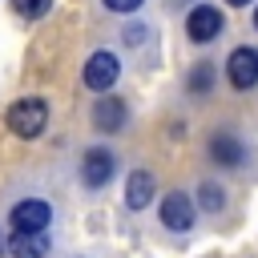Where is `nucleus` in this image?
<instances>
[{"instance_id":"2","label":"nucleus","mask_w":258,"mask_h":258,"mask_svg":"<svg viewBox=\"0 0 258 258\" xmlns=\"http://www.w3.org/2000/svg\"><path fill=\"white\" fill-rule=\"evenodd\" d=\"M52 222V206L40 198H24L12 206V234H44Z\"/></svg>"},{"instance_id":"12","label":"nucleus","mask_w":258,"mask_h":258,"mask_svg":"<svg viewBox=\"0 0 258 258\" xmlns=\"http://www.w3.org/2000/svg\"><path fill=\"white\" fill-rule=\"evenodd\" d=\"M210 85H214V69H210V64H198V69L189 73V89L202 97V93H210Z\"/></svg>"},{"instance_id":"13","label":"nucleus","mask_w":258,"mask_h":258,"mask_svg":"<svg viewBox=\"0 0 258 258\" xmlns=\"http://www.w3.org/2000/svg\"><path fill=\"white\" fill-rule=\"evenodd\" d=\"M12 4H16V12H20L24 20H40V16L48 12L52 0H12Z\"/></svg>"},{"instance_id":"16","label":"nucleus","mask_w":258,"mask_h":258,"mask_svg":"<svg viewBox=\"0 0 258 258\" xmlns=\"http://www.w3.org/2000/svg\"><path fill=\"white\" fill-rule=\"evenodd\" d=\"M141 36H145V28H141V24H129V28H125V40H129V44H137Z\"/></svg>"},{"instance_id":"5","label":"nucleus","mask_w":258,"mask_h":258,"mask_svg":"<svg viewBox=\"0 0 258 258\" xmlns=\"http://www.w3.org/2000/svg\"><path fill=\"white\" fill-rule=\"evenodd\" d=\"M113 169H117V157H113L109 149H89L85 161H81V181H85L89 189H101V185L113 177Z\"/></svg>"},{"instance_id":"8","label":"nucleus","mask_w":258,"mask_h":258,"mask_svg":"<svg viewBox=\"0 0 258 258\" xmlns=\"http://www.w3.org/2000/svg\"><path fill=\"white\" fill-rule=\"evenodd\" d=\"M125 117H129V109H125L121 97H97L93 125H97L101 133H117V129H125Z\"/></svg>"},{"instance_id":"18","label":"nucleus","mask_w":258,"mask_h":258,"mask_svg":"<svg viewBox=\"0 0 258 258\" xmlns=\"http://www.w3.org/2000/svg\"><path fill=\"white\" fill-rule=\"evenodd\" d=\"M254 28H258V12H254Z\"/></svg>"},{"instance_id":"1","label":"nucleus","mask_w":258,"mask_h":258,"mask_svg":"<svg viewBox=\"0 0 258 258\" xmlns=\"http://www.w3.org/2000/svg\"><path fill=\"white\" fill-rule=\"evenodd\" d=\"M44 125H48V105H44L40 97H20V101L8 109V129H12L16 137H24V141L40 137Z\"/></svg>"},{"instance_id":"6","label":"nucleus","mask_w":258,"mask_h":258,"mask_svg":"<svg viewBox=\"0 0 258 258\" xmlns=\"http://www.w3.org/2000/svg\"><path fill=\"white\" fill-rule=\"evenodd\" d=\"M161 226H169V230H177V234L194 226V202H189V194L173 189V194L161 198Z\"/></svg>"},{"instance_id":"14","label":"nucleus","mask_w":258,"mask_h":258,"mask_svg":"<svg viewBox=\"0 0 258 258\" xmlns=\"http://www.w3.org/2000/svg\"><path fill=\"white\" fill-rule=\"evenodd\" d=\"M198 194H202V206H206L210 214H218V210L226 206V198H222V189H218V185H210V181H206V185H202Z\"/></svg>"},{"instance_id":"17","label":"nucleus","mask_w":258,"mask_h":258,"mask_svg":"<svg viewBox=\"0 0 258 258\" xmlns=\"http://www.w3.org/2000/svg\"><path fill=\"white\" fill-rule=\"evenodd\" d=\"M226 4H234V8H242V4H250V0H226Z\"/></svg>"},{"instance_id":"9","label":"nucleus","mask_w":258,"mask_h":258,"mask_svg":"<svg viewBox=\"0 0 258 258\" xmlns=\"http://www.w3.org/2000/svg\"><path fill=\"white\" fill-rule=\"evenodd\" d=\"M149 202H153V173L133 169L129 181H125V206H129V210H145Z\"/></svg>"},{"instance_id":"7","label":"nucleus","mask_w":258,"mask_h":258,"mask_svg":"<svg viewBox=\"0 0 258 258\" xmlns=\"http://www.w3.org/2000/svg\"><path fill=\"white\" fill-rule=\"evenodd\" d=\"M226 77H230L234 89L258 85V52H254V48H234L230 60H226Z\"/></svg>"},{"instance_id":"10","label":"nucleus","mask_w":258,"mask_h":258,"mask_svg":"<svg viewBox=\"0 0 258 258\" xmlns=\"http://www.w3.org/2000/svg\"><path fill=\"white\" fill-rule=\"evenodd\" d=\"M8 254L12 258H44L48 254V234H12Z\"/></svg>"},{"instance_id":"4","label":"nucleus","mask_w":258,"mask_h":258,"mask_svg":"<svg viewBox=\"0 0 258 258\" xmlns=\"http://www.w3.org/2000/svg\"><path fill=\"white\" fill-rule=\"evenodd\" d=\"M185 32H189V40H198V44L214 40V36L222 32V12H218L214 4H198V8L185 16Z\"/></svg>"},{"instance_id":"15","label":"nucleus","mask_w":258,"mask_h":258,"mask_svg":"<svg viewBox=\"0 0 258 258\" xmlns=\"http://www.w3.org/2000/svg\"><path fill=\"white\" fill-rule=\"evenodd\" d=\"M141 4H145V0H105L109 12H137Z\"/></svg>"},{"instance_id":"3","label":"nucleus","mask_w":258,"mask_h":258,"mask_svg":"<svg viewBox=\"0 0 258 258\" xmlns=\"http://www.w3.org/2000/svg\"><path fill=\"white\" fill-rule=\"evenodd\" d=\"M117 77H121V64H117V56H113V52H93V56L85 60V85H89L93 93L113 89V85H117Z\"/></svg>"},{"instance_id":"11","label":"nucleus","mask_w":258,"mask_h":258,"mask_svg":"<svg viewBox=\"0 0 258 258\" xmlns=\"http://www.w3.org/2000/svg\"><path fill=\"white\" fill-rule=\"evenodd\" d=\"M210 157H214L218 165H238V161H242V145H238V137L218 133V137L210 141Z\"/></svg>"}]
</instances>
